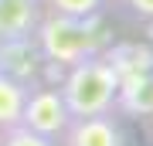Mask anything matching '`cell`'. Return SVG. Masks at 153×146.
Wrapping results in <instances>:
<instances>
[{"mask_svg": "<svg viewBox=\"0 0 153 146\" xmlns=\"http://www.w3.org/2000/svg\"><path fill=\"white\" fill-rule=\"evenodd\" d=\"M0 146H58V139H48V136L27 129V126H7L0 129Z\"/></svg>", "mask_w": 153, "mask_h": 146, "instance_id": "cell-9", "label": "cell"}, {"mask_svg": "<svg viewBox=\"0 0 153 146\" xmlns=\"http://www.w3.org/2000/svg\"><path fill=\"white\" fill-rule=\"evenodd\" d=\"M34 41H38L44 61H51L58 68H71L85 58L109 51V34L102 27V14H92V17L48 14V17H41Z\"/></svg>", "mask_w": 153, "mask_h": 146, "instance_id": "cell-1", "label": "cell"}, {"mask_svg": "<svg viewBox=\"0 0 153 146\" xmlns=\"http://www.w3.org/2000/svg\"><path fill=\"white\" fill-rule=\"evenodd\" d=\"M116 105H123L129 116H153V68L123 75Z\"/></svg>", "mask_w": 153, "mask_h": 146, "instance_id": "cell-7", "label": "cell"}, {"mask_svg": "<svg viewBox=\"0 0 153 146\" xmlns=\"http://www.w3.org/2000/svg\"><path fill=\"white\" fill-rule=\"evenodd\" d=\"M27 92H31V88L24 85V82H17V78H10V75H4V71H0V129L21 122V112H24V102H27Z\"/></svg>", "mask_w": 153, "mask_h": 146, "instance_id": "cell-8", "label": "cell"}, {"mask_svg": "<svg viewBox=\"0 0 153 146\" xmlns=\"http://www.w3.org/2000/svg\"><path fill=\"white\" fill-rule=\"evenodd\" d=\"M41 0H0V41L31 38L41 24Z\"/></svg>", "mask_w": 153, "mask_h": 146, "instance_id": "cell-6", "label": "cell"}, {"mask_svg": "<svg viewBox=\"0 0 153 146\" xmlns=\"http://www.w3.org/2000/svg\"><path fill=\"white\" fill-rule=\"evenodd\" d=\"M58 92H61L71 116H102L116 105L119 71L105 54H95V58H85L78 65L65 68Z\"/></svg>", "mask_w": 153, "mask_h": 146, "instance_id": "cell-2", "label": "cell"}, {"mask_svg": "<svg viewBox=\"0 0 153 146\" xmlns=\"http://www.w3.org/2000/svg\"><path fill=\"white\" fill-rule=\"evenodd\" d=\"M65 146H126L123 129L109 112L102 116H71L68 129L61 133Z\"/></svg>", "mask_w": 153, "mask_h": 146, "instance_id": "cell-5", "label": "cell"}, {"mask_svg": "<svg viewBox=\"0 0 153 146\" xmlns=\"http://www.w3.org/2000/svg\"><path fill=\"white\" fill-rule=\"evenodd\" d=\"M0 71L24 82L27 88L41 85L44 54L38 48V41H34V34L31 38H17V41H0Z\"/></svg>", "mask_w": 153, "mask_h": 146, "instance_id": "cell-4", "label": "cell"}, {"mask_svg": "<svg viewBox=\"0 0 153 146\" xmlns=\"http://www.w3.org/2000/svg\"><path fill=\"white\" fill-rule=\"evenodd\" d=\"M71 122V112L65 105V99L55 85H34L27 92V102H24V112H21V126L48 136V139H61V133L68 129Z\"/></svg>", "mask_w": 153, "mask_h": 146, "instance_id": "cell-3", "label": "cell"}, {"mask_svg": "<svg viewBox=\"0 0 153 146\" xmlns=\"http://www.w3.org/2000/svg\"><path fill=\"white\" fill-rule=\"evenodd\" d=\"M126 7H129L136 17H146V21H153V0H126Z\"/></svg>", "mask_w": 153, "mask_h": 146, "instance_id": "cell-11", "label": "cell"}, {"mask_svg": "<svg viewBox=\"0 0 153 146\" xmlns=\"http://www.w3.org/2000/svg\"><path fill=\"white\" fill-rule=\"evenodd\" d=\"M51 14H65V17H92L102 14V0H44Z\"/></svg>", "mask_w": 153, "mask_h": 146, "instance_id": "cell-10", "label": "cell"}]
</instances>
